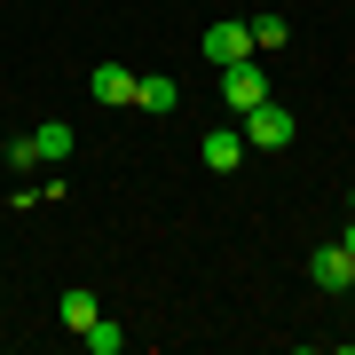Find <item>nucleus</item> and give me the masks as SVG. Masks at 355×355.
I'll use <instances>...</instances> for the list:
<instances>
[{
    "label": "nucleus",
    "instance_id": "obj_1",
    "mask_svg": "<svg viewBox=\"0 0 355 355\" xmlns=\"http://www.w3.org/2000/svg\"><path fill=\"white\" fill-rule=\"evenodd\" d=\"M221 103H229L237 119L268 103V79H261V64H253V55H237V64H221Z\"/></svg>",
    "mask_w": 355,
    "mask_h": 355
},
{
    "label": "nucleus",
    "instance_id": "obj_2",
    "mask_svg": "<svg viewBox=\"0 0 355 355\" xmlns=\"http://www.w3.org/2000/svg\"><path fill=\"white\" fill-rule=\"evenodd\" d=\"M292 135H300V119H292L284 103H261V111H245V142H253V150H292Z\"/></svg>",
    "mask_w": 355,
    "mask_h": 355
},
{
    "label": "nucleus",
    "instance_id": "obj_3",
    "mask_svg": "<svg viewBox=\"0 0 355 355\" xmlns=\"http://www.w3.org/2000/svg\"><path fill=\"white\" fill-rule=\"evenodd\" d=\"M135 87H142V71H127V64H95V71H87V95L103 103V111H127Z\"/></svg>",
    "mask_w": 355,
    "mask_h": 355
},
{
    "label": "nucleus",
    "instance_id": "obj_4",
    "mask_svg": "<svg viewBox=\"0 0 355 355\" xmlns=\"http://www.w3.org/2000/svg\"><path fill=\"white\" fill-rule=\"evenodd\" d=\"M237 55H253V32H245V16H221V24H205V64H237Z\"/></svg>",
    "mask_w": 355,
    "mask_h": 355
},
{
    "label": "nucleus",
    "instance_id": "obj_5",
    "mask_svg": "<svg viewBox=\"0 0 355 355\" xmlns=\"http://www.w3.org/2000/svg\"><path fill=\"white\" fill-rule=\"evenodd\" d=\"M198 158L214 166V174H237V166H245V127H214V135H198Z\"/></svg>",
    "mask_w": 355,
    "mask_h": 355
},
{
    "label": "nucleus",
    "instance_id": "obj_6",
    "mask_svg": "<svg viewBox=\"0 0 355 355\" xmlns=\"http://www.w3.org/2000/svg\"><path fill=\"white\" fill-rule=\"evenodd\" d=\"M308 277H316V292H347L355 284V253H347V245H316Z\"/></svg>",
    "mask_w": 355,
    "mask_h": 355
},
{
    "label": "nucleus",
    "instance_id": "obj_7",
    "mask_svg": "<svg viewBox=\"0 0 355 355\" xmlns=\"http://www.w3.org/2000/svg\"><path fill=\"white\" fill-rule=\"evenodd\" d=\"M174 103H182V87H174V79H142V87H135V111H150V119H166Z\"/></svg>",
    "mask_w": 355,
    "mask_h": 355
},
{
    "label": "nucleus",
    "instance_id": "obj_8",
    "mask_svg": "<svg viewBox=\"0 0 355 355\" xmlns=\"http://www.w3.org/2000/svg\"><path fill=\"white\" fill-rule=\"evenodd\" d=\"M71 142H79V135L64 127V119H48V127H32V150H40V158H55V166L71 158Z\"/></svg>",
    "mask_w": 355,
    "mask_h": 355
},
{
    "label": "nucleus",
    "instance_id": "obj_9",
    "mask_svg": "<svg viewBox=\"0 0 355 355\" xmlns=\"http://www.w3.org/2000/svg\"><path fill=\"white\" fill-rule=\"evenodd\" d=\"M245 32H253V48H284V40H292L284 16H245Z\"/></svg>",
    "mask_w": 355,
    "mask_h": 355
},
{
    "label": "nucleus",
    "instance_id": "obj_10",
    "mask_svg": "<svg viewBox=\"0 0 355 355\" xmlns=\"http://www.w3.org/2000/svg\"><path fill=\"white\" fill-rule=\"evenodd\" d=\"M79 340H87V347H95V355H119V347H127V331H119V324H111V316H95V324H87V331H79Z\"/></svg>",
    "mask_w": 355,
    "mask_h": 355
},
{
    "label": "nucleus",
    "instance_id": "obj_11",
    "mask_svg": "<svg viewBox=\"0 0 355 355\" xmlns=\"http://www.w3.org/2000/svg\"><path fill=\"white\" fill-rule=\"evenodd\" d=\"M95 316H103V308H95V292H79V284H71V292H64V324H71V331H87Z\"/></svg>",
    "mask_w": 355,
    "mask_h": 355
},
{
    "label": "nucleus",
    "instance_id": "obj_12",
    "mask_svg": "<svg viewBox=\"0 0 355 355\" xmlns=\"http://www.w3.org/2000/svg\"><path fill=\"white\" fill-rule=\"evenodd\" d=\"M347 205H355V182H347Z\"/></svg>",
    "mask_w": 355,
    "mask_h": 355
}]
</instances>
